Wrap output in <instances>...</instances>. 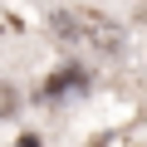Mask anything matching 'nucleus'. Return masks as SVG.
<instances>
[{"mask_svg":"<svg viewBox=\"0 0 147 147\" xmlns=\"http://www.w3.org/2000/svg\"><path fill=\"white\" fill-rule=\"evenodd\" d=\"M54 34L74 49H93V54H118L123 49V30L118 20L98 15V10H59L54 15Z\"/></svg>","mask_w":147,"mask_h":147,"instance_id":"nucleus-1","label":"nucleus"},{"mask_svg":"<svg viewBox=\"0 0 147 147\" xmlns=\"http://www.w3.org/2000/svg\"><path fill=\"white\" fill-rule=\"evenodd\" d=\"M69 88H84V69H64V74H54V79L44 84V98H59V93H69Z\"/></svg>","mask_w":147,"mask_h":147,"instance_id":"nucleus-2","label":"nucleus"},{"mask_svg":"<svg viewBox=\"0 0 147 147\" xmlns=\"http://www.w3.org/2000/svg\"><path fill=\"white\" fill-rule=\"evenodd\" d=\"M20 147H39V137H34V132H30V137H20Z\"/></svg>","mask_w":147,"mask_h":147,"instance_id":"nucleus-3","label":"nucleus"}]
</instances>
